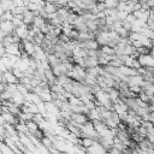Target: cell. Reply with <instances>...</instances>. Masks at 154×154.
Segmentation results:
<instances>
[{
	"label": "cell",
	"instance_id": "1",
	"mask_svg": "<svg viewBox=\"0 0 154 154\" xmlns=\"http://www.w3.org/2000/svg\"><path fill=\"white\" fill-rule=\"evenodd\" d=\"M2 82L5 84H18V78L12 73L11 70H6L2 73Z\"/></svg>",
	"mask_w": 154,
	"mask_h": 154
},
{
	"label": "cell",
	"instance_id": "2",
	"mask_svg": "<svg viewBox=\"0 0 154 154\" xmlns=\"http://www.w3.org/2000/svg\"><path fill=\"white\" fill-rule=\"evenodd\" d=\"M43 8H45V11H46L48 14H52V13H57L59 6H57V5L53 4V2H46V5H45Z\"/></svg>",
	"mask_w": 154,
	"mask_h": 154
},
{
	"label": "cell",
	"instance_id": "3",
	"mask_svg": "<svg viewBox=\"0 0 154 154\" xmlns=\"http://www.w3.org/2000/svg\"><path fill=\"white\" fill-rule=\"evenodd\" d=\"M118 4H119L118 0H106V1H105L106 8H117Z\"/></svg>",
	"mask_w": 154,
	"mask_h": 154
},
{
	"label": "cell",
	"instance_id": "4",
	"mask_svg": "<svg viewBox=\"0 0 154 154\" xmlns=\"http://www.w3.org/2000/svg\"><path fill=\"white\" fill-rule=\"evenodd\" d=\"M26 8L29 10V11H31V12H36V11H40V6L37 5V4H34V2H29L28 5H26Z\"/></svg>",
	"mask_w": 154,
	"mask_h": 154
},
{
	"label": "cell",
	"instance_id": "5",
	"mask_svg": "<svg viewBox=\"0 0 154 154\" xmlns=\"http://www.w3.org/2000/svg\"><path fill=\"white\" fill-rule=\"evenodd\" d=\"M96 10L99 12H103L106 10V6H105V2H96Z\"/></svg>",
	"mask_w": 154,
	"mask_h": 154
},
{
	"label": "cell",
	"instance_id": "6",
	"mask_svg": "<svg viewBox=\"0 0 154 154\" xmlns=\"http://www.w3.org/2000/svg\"><path fill=\"white\" fill-rule=\"evenodd\" d=\"M118 1H125V0H118Z\"/></svg>",
	"mask_w": 154,
	"mask_h": 154
},
{
	"label": "cell",
	"instance_id": "7",
	"mask_svg": "<svg viewBox=\"0 0 154 154\" xmlns=\"http://www.w3.org/2000/svg\"><path fill=\"white\" fill-rule=\"evenodd\" d=\"M11 1H12V0H11Z\"/></svg>",
	"mask_w": 154,
	"mask_h": 154
}]
</instances>
